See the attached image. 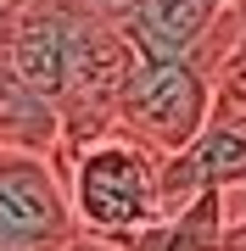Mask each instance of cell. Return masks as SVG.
<instances>
[{
	"label": "cell",
	"mask_w": 246,
	"mask_h": 251,
	"mask_svg": "<svg viewBox=\"0 0 246 251\" xmlns=\"http://www.w3.org/2000/svg\"><path fill=\"white\" fill-rule=\"evenodd\" d=\"M56 168L67 179L73 218L84 234L123 240V234L146 229L151 218H163V156L123 128L84 140L79 151L56 156Z\"/></svg>",
	"instance_id": "1"
},
{
	"label": "cell",
	"mask_w": 246,
	"mask_h": 251,
	"mask_svg": "<svg viewBox=\"0 0 246 251\" xmlns=\"http://www.w3.org/2000/svg\"><path fill=\"white\" fill-rule=\"evenodd\" d=\"M213 117V78L196 62H168V56H140L123 78L118 128L151 145L157 156L185 151Z\"/></svg>",
	"instance_id": "2"
},
{
	"label": "cell",
	"mask_w": 246,
	"mask_h": 251,
	"mask_svg": "<svg viewBox=\"0 0 246 251\" xmlns=\"http://www.w3.org/2000/svg\"><path fill=\"white\" fill-rule=\"evenodd\" d=\"M224 251H229V246H224Z\"/></svg>",
	"instance_id": "9"
},
{
	"label": "cell",
	"mask_w": 246,
	"mask_h": 251,
	"mask_svg": "<svg viewBox=\"0 0 246 251\" xmlns=\"http://www.w3.org/2000/svg\"><path fill=\"white\" fill-rule=\"evenodd\" d=\"M0 145H11V151H39V156L62 151V112L11 67L6 39H0Z\"/></svg>",
	"instance_id": "6"
},
{
	"label": "cell",
	"mask_w": 246,
	"mask_h": 251,
	"mask_svg": "<svg viewBox=\"0 0 246 251\" xmlns=\"http://www.w3.org/2000/svg\"><path fill=\"white\" fill-rule=\"evenodd\" d=\"M235 23H241V34H246V0H235Z\"/></svg>",
	"instance_id": "8"
},
{
	"label": "cell",
	"mask_w": 246,
	"mask_h": 251,
	"mask_svg": "<svg viewBox=\"0 0 246 251\" xmlns=\"http://www.w3.org/2000/svg\"><path fill=\"white\" fill-rule=\"evenodd\" d=\"M224 240H229V196L201 190L185 206L151 218L146 229L123 234L118 251H224Z\"/></svg>",
	"instance_id": "5"
},
{
	"label": "cell",
	"mask_w": 246,
	"mask_h": 251,
	"mask_svg": "<svg viewBox=\"0 0 246 251\" xmlns=\"http://www.w3.org/2000/svg\"><path fill=\"white\" fill-rule=\"evenodd\" d=\"M207 78H213V117H246V34H241V23Z\"/></svg>",
	"instance_id": "7"
},
{
	"label": "cell",
	"mask_w": 246,
	"mask_h": 251,
	"mask_svg": "<svg viewBox=\"0 0 246 251\" xmlns=\"http://www.w3.org/2000/svg\"><path fill=\"white\" fill-rule=\"evenodd\" d=\"M79 218L56 156L0 145V251H67Z\"/></svg>",
	"instance_id": "3"
},
{
	"label": "cell",
	"mask_w": 246,
	"mask_h": 251,
	"mask_svg": "<svg viewBox=\"0 0 246 251\" xmlns=\"http://www.w3.org/2000/svg\"><path fill=\"white\" fill-rule=\"evenodd\" d=\"M229 0H135L123 17V39L140 56H168V62H196L213 28L224 23Z\"/></svg>",
	"instance_id": "4"
}]
</instances>
